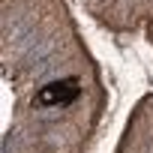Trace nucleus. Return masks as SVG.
Listing matches in <instances>:
<instances>
[{
    "label": "nucleus",
    "mask_w": 153,
    "mask_h": 153,
    "mask_svg": "<svg viewBox=\"0 0 153 153\" xmlns=\"http://www.w3.org/2000/svg\"><path fill=\"white\" fill-rule=\"evenodd\" d=\"M78 93H81L78 78H60V81H51V84L39 87L36 105H42V108H66V105H72L78 99Z\"/></svg>",
    "instance_id": "f257e3e1"
}]
</instances>
